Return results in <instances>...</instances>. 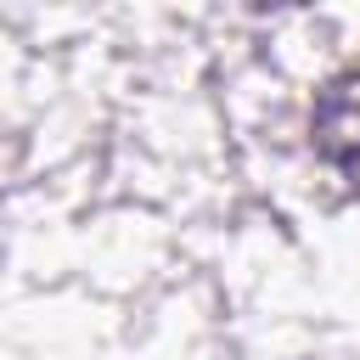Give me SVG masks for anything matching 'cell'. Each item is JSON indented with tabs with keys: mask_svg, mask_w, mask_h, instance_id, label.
I'll list each match as a JSON object with an SVG mask.
<instances>
[{
	"mask_svg": "<svg viewBox=\"0 0 360 360\" xmlns=\"http://www.w3.org/2000/svg\"><path fill=\"white\" fill-rule=\"evenodd\" d=\"M304 158L338 191L360 197V45H349L304 101Z\"/></svg>",
	"mask_w": 360,
	"mask_h": 360,
	"instance_id": "6da1fadb",
	"label": "cell"
}]
</instances>
